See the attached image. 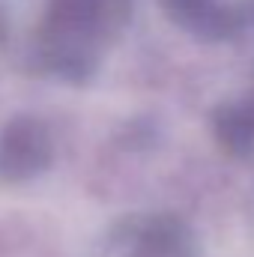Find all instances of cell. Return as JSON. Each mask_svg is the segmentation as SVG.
<instances>
[{
  "instance_id": "2",
  "label": "cell",
  "mask_w": 254,
  "mask_h": 257,
  "mask_svg": "<svg viewBox=\"0 0 254 257\" xmlns=\"http://www.w3.org/2000/svg\"><path fill=\"white\" fill-rule=\"evenodd\" d=\"M48 156V144L39 126L12 123L0 135V171L6 177H24L30 171H39Z\"/></svg>"
},
{
  "instance_id": "1",
  "label": "cell",
  "mask_w": 254,
  "mask_h": 257,
  "mask_svg": "<svg viewBox=\"0 0 254 257\" xmlns=\"http://www.w3.org/2000/svg\"><path fill=\"white\" fill-rule=\"evenodd\" d=\"M114 0H0V51L36 72L69 75L90 60L93 30Z\"/></svg>"
}]
</instances>
